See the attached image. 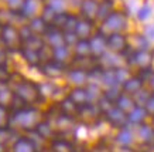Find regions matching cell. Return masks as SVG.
<instances>
[{"mask_svg":"<svg viewBox=\"0 0 154 152\" xmlns=\"http://www.w3.org/2000/svg\"><path fill=\"white\" fill-rule=\"evenodd\" d=\"M105 27L107 30H110V31H119V30L126 27V19L119 11L112 13V15L107 16L106 20H105Z\"/></svg>","mask_w":154,"mask_h":152,"instance_id":"6da1fadb","label":"cell"},{"mask_svg":"<svg viewBox=\"0 0 154 152\" xmlns=\"http://www.w3.org/2000/svg\"><path fill=\"white\" fill-rule=\"evenodd\" d=\"M106 44L107 47H110L112 50H122L123 47H126V38L120 33H113L107 37Z\"/></svg>","mask_w":154,"mask_h":152,"instance_id":"7a4b0ae2","label":"cell"},{"mask_svg":"<svg viewBox=\"0 0 154 152\" xmlns=\"http://www.w3.org/2000/svg\"><path fill=\"white\" fill-rule=\"evenodd\" d=\"M98 7L99 6L95 0H85L84 5H82V11H84V15L91 17V16H94L95 13H98Z\"/></svg>","mask_w":154,"mask_h":152,"instance_id":"3957f363","label":"cell"},{"mask_svg":"<svg viewBox=\"0 0 154 152\" xmlns=\"http://www.w3.org/2000/svg\"><path fill=\"white\" fill-rule=\"evenodd\" d=\"M76 30H78V34H79L81 37H86L91 33V24L86 23V21H81V23H78Z\"/></svg>","mask_w":154,"mask_h":152,"instance_id":"277c9868","label":"cell"},{"mask_svg":"<svg viewBox=\"0 0 154 152\" xmlns=\"http://www.w3.org/2000/svg\"><path fill=\"white\" fill-rule=\"evenodd\" d=\"M110 6H112L110 0H109V2H107V0H105L102 5L98 7L99 16H102V17H105V16H109V11H110Z\"/></svg>","mask_w":154,"mask_h":152,"instance_id":"5b68a950","label":"cell"},{"mask_svg":"<svg viewBox=\"0 0 154 152\" xmlns=\"http://www.w3.org/2000/svg\"><path fill=\"white\" fill-rule=\"evenodd\" d=\"M150 16H151V7H150L149 5L143 6V7L140 9V11H139V19L146 20V19H149Z\"/></svg>","mask_w":154,"mask_h":152,"instance_id":"8992f818","label":"cell"},{"mask_svg":"<svg viewBox=\"0 0 154 152\" xmlns=\"http://www.w3.org/2000/svg\"><path fill=\"white\" fill-rule=\"evenodd\" d=\"M76 48H78V53H79V54H86V53L89 51V48H91V44L86 43V41H79L78 46H76Z\"/></svg>","mask_w":154,"mask_h":152,"instance_id":"52a82bcc","label":"cell"},{"mask_svg":"<svg viewBox=\"0 0 154 152\" xmlns=\"http://www.w3.org/2000/svg\"><path fill=\"white\" fill-rule=\"evenodd\" d=\"M103 46H105V44H103V38H95V41L92 44H91V47L94 48L95 51H102V48H103Z\"/></svg>","mask_w":154,"mask_h":152,"instance_id":"ba28073f","label":"cell"},{"mask_svg":"<svg viewBox=\"0 0 154 152\" xmlns=\"http://www.w3.org/2000/svg\"><path fill=\"white\" fill-rule=\"evenodd\" d=\"M146 34H147L149 37L154 38V27H147V31H146Z\"/></svg>","mask_w":154,"mask_h":152,"instance_id":"9c48e42d","label":"cell"}]
</instances>
